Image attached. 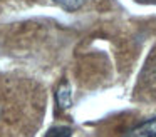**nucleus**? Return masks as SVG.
<instances>
[{"mask_svg":"<svg viewBox=\"0 0 156 137\" xmlns=\"http://www.w3.org/2000/svg\"><path fill=\"white\" fill-rule=\"evenodd\" d=\"M124 137H156V117H151L139 125L133 127Z\"/></svg>","mask_w":156,"mask_h":137,"instance_id":"1","label":"nucleus"},{"mask_svg":"<svg viewBox=\"0 0 156 137\" xmlns=\"http://www.w3.org/2000/svg\"><path fill=\"white\" fill-rule=\"evenodd\" d=\"M52 2H55L59 7H62L67 12H76V10H79L84 5L86 0H52Z\"/></svg>","mask_w":156,"mask_h":137,"instance_id":"4","label":"nucleus"},{"mask_svg":"<svg viewBox=\"0 0 156 137\" xmlns=\"http://www.w3.org/2000/svg\"><path fill=\"white\" fill-rule=\"evenodd\" d=\"M146 2H156V0H146Z\"/></svg>","mask_w":156,"mask_h":137,"instance_id":"5","label":"nucleus"},{"mask_svg":"<svg viewBox=\"0 0 156 137\" xmlns=\"http://www.w3.org/2000/svg\"><path fill=\"white\" fill-rule=\"evenodd\" d=\"M44 137H72V129L66 125H55L51 127Z\"/></svg>","mask_w":156,"mask_h":137,"instance_id":"3","label":"nucleus"},{"mask_svg":"<svg viewBox=\"0 0 156 137\" xmlns=\"http://www.w3.org/2000/svg\"><path fill=\"white\" fill-rule=\"evenodd\" d=\"M55 100H57V105L61 107L62 110L71 109V105H72V89L67 82L59 85L57 92H55Z\"/></svg>","mask_w":156,"mask_h":137,"instance_id":"2","label":"nucleus"}]
</instances>
